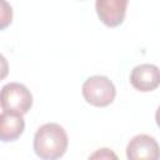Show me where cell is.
<instances>
[{"label":"cell","instance_id":"obj_1","mask_svg":"<svg viewBox=\"0 0 160 160\" xmlns=\"http://www.w3.org/2000/svg\"><path fill=\"white\" fill-rule=\"evenodd\" d=\"M69 139L65 129L55 122L41 125L34 135V151L40 159L61 158L68 149Z\"/></svg>","mask_w":160,"mask_h":160},{"label":"cell","instance_id":"obj_2","mask_svg":"<svg viewBox=\"0 0 160 160\" xmlns=\"http://www.w3.org/2000/svg\"><path fill=\"white\" fill-rule=\"evenodd\" d=\"M81 90L86 102L96 108L109 106L116 96L115 85L109 78L102 75H94L86 79Z\"/></svg>","mask_w":160,"mask_h":160},{"label":"cell","instance_id":"obj_3","mask_svg":"<svg viewBox=\"0 0 160 160\" xmlns=\"http://www.w3.org/2000/svg\"><path fill=\"white\" fill-rule=\"evenodd\" d=\"M0 106L4 111L24 115L32 106V95L25 85L9 82L0 90Z\"/></svg>","mask_w":160,"mask_h":160},{"label":"cell","instance_id":"obj_4","mask_svg":"<svg viewBox=\"0 0 160 160\" xmlns=\"http://www.w3.org/2000/svg\"><path fill=\"white\" fill-rule=\"evenodd\" d=\"M129 0H96L95 9L100 21L109 26L116 28L124 22Z\"/></svg>","mask_w":160,"mask_h":160},{"label":"cell","instance_id":"obj_5","mask_svg":"<svg viewBox=\"0 0 160 160\" xmlns=\"http://www.w3.org/2000/svg\"><path fill=\"white\" fill-rule=\"evenodd\" d=\"M159 156V145L156 140L146 134L134 136L126 146V158L129 160H158Z\"/></svg>","mask_w":160,"mask_h":160},{"label":"cell","instance_id":"obj_6","mask_svg":"<svg viewBox=\"0 0 160 160\" xmlns=\"http://www.w3.org/2000/svg\"><path fill=\"white\" fill-rule=\"evenodd\" d=\"M130 84L141 92L155 90L160 84V71L156 65L141 64L135 66L130 74Z\"/></svg>","mask_w":160,"mask_h":160},{"label":"cell","instance_id":"obj_7","mask_svg":"<svg viewBox=\"0 0 160 160\" xmlns=\"http://www.w3.org/2000/svg\"><path fill=\"white\" fill-rule=\"evenodd\" d=\"M25 130V121L21 114L4 111L0 114V141L10 142L20 138Z\"/></svg>","mask_w":160,"mask_h":160},{"label":"cell","instance_id":"obj_8","mask_svg":"<svg viewBox=\"0 0 160 160\" xmlns=\"http://www.w3.org/2000/svg\"><path fill=\"white\" fill-rule=\"evenodd\" d=\"M12 21V8L6 0H0V30L6 29Z\"/></svg>","mask_w":160,"mask_h":160},{"label":"cell","instance_id":"obj_9","mask_svg":"<svg viewBox=\"0 0 160 160\" xmlns=\"http://www.w3.org/2000/svg\"><path fill=\"white\" fill-rule=\"evenodd\" d=\"M9 74V64L4 55L0 54V81L4 80Z\"/></svg>","mask_w":160,"mask_h":160}]
</instances>
